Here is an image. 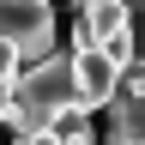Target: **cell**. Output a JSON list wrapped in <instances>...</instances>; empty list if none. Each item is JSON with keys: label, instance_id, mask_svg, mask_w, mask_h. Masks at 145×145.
<instances>
[{"label": "cell", "instance_id": "obj_1", "mask_svg": "<svg viewBox=\"0 0 145 145\" xmlns=\"http://www.w3.org/2000/svg\"><path fill=\"white\" fill-rule=\"evenodd\" d=\"M79 109V79H72V54H42L30 61L24 72L12 79V109H6V127L18 139L24 133H48L54 115Z\"/></svg>", "mask_w": 145, "mask_h": 145}, {"label": "cell", "instance_id": "obj_2", "mask_svg": "<svg viewBox=\"0 0 145 145\" xmlns=\"http://www.w3.org/2000/svg\"><path fill=\"white\" fill-rule=\"evenodd\" d=\"M72 12H79V24H72V48H103L121 72L139 61L127 0H72Z\"/></svg>", "mask_w": 145, "mask_h": 145}, {"label": "cell", "instance_id": "obj_3", "mask_svg": "<svg viewBox=\"0 0 145 145\" xmlns=\"http://www.w3.org/2000/svg\"><path fill=\"white\" fill-rule=\"evenodd\" d=\"M0 42H12L18 61L54 54V6L48 0H0Z\"/></svg>", "mask_w": 145, "mask_h": 145}, {"label": "cell", "instance_id": "obj_4", "mask_svg": "<svg viewBox=\"0 0 145 145\" xmlns=\"http://www.w3.org/2000/svg\"><path fill=\"white\" fill-rule=\"evenodd\" d=\"M72 79H79V109H109L121 91V67L109 61L103 48H72Z\"/></svg>", "mask_w": 145, "mask_h": 145}, {"label": "cell", "instance_id": "obj_5", "mask_svg": "<svg viewBox=\"0 0 145 145\" xmlns=\"http://www.w3.org/2000/svg\"><path fill=\"white\" fill-rule=\"evenodd\" d=\"M54 145H97V133H91V121H85V109H67V115H54Z\"/></svg>", "mask_w": 145, "mask_h": 145}, {"label": "cell", "instance_id": "obj_6", "mask_svg": "<svg viewBox=\"0 0 145 145\" xmlns=\"http://www.w3.org/2000/svg\"><path fill=\"white\" fill-rule=\"evenodd\" d=\"M18 67H24V61H18V48H12V42H0V97L12 91V79H18Z\"/></svg>", "mask_w": 145, "mask_h": 145}, {"label": "cell", "instance_id": "obj_7", "mask_svg": "<svg viewBox=\"0 0 145 145\" xmlns=\"http://www.w3.org/2000/svg\"><path fill=\"white\" fill-rule=\"evenodd\" d=\"M127 12H133V48L145 61V0H127Z\"/></svg>", "mask_w": 145, "mask_h": 145}, {"label": "cell", "instance_id": "obj_8", "mask_svg": "<svg viewBox=\"0 0 145 145\" xmlns=\"http://www.w3.org/2000/svg\"><path fill=\"white\" fill-rule=\"evenodd\" d=\"M12 145H54V133H24V139H12Z\"/></svg>", "mask_w": 145, "mask_h": 145}, {"label": "cell", "instance_id": "obj_9", "mask_svg": "<svg viewBox=\"0 0 145 145\" xmlns=\"http://www.w3.org/2000/svg\"><path fill=\"white\" fill-rule=\"evenodd\" d=\"M121 145H145V139H121Z\"/></svg>", "mask_w": 145, "mask_h": 145}]
</instances>
